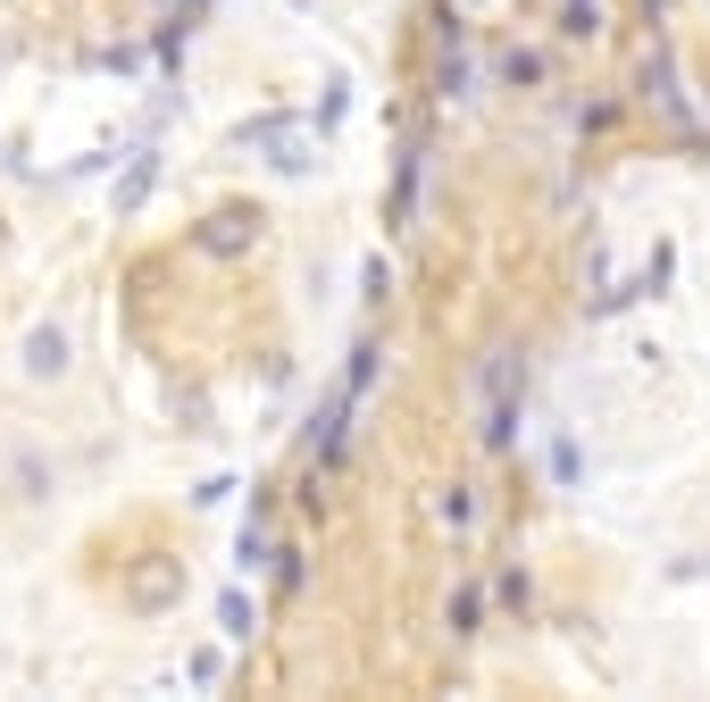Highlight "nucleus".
<instances>
[{
  "mask_svg": "<svg viewBox=\"0 0 710 702\" xmlns=\"http://www.w3.org/2000/svg\"><path fill=\"white\" fill-rule=\"evenodd\" d=\"M519 352H493L485 360V452H510V436H519V401H510V385H519Z\"/></svg>",
  "mask_w": 710,
  "mask_h": 702,
  "instance_id": "1",
  "label": "nucleus"
},
{
  "mask_svg": "<svg viewBox=\"0 0 710 702\" xmlns=\"http://www.w3.org/2000/svg\"><path fill=\"white\" fill-rule=\"evenodd\" d=\"M251 143H268V151H276V168H284V176H301V168H310V151H301V134L284 126V117H268V126H251Z\"/></svg>",
  "mask_w": 710,
  "mask_h": 702,
  "instance_id": "2",
  "label": "nucleus"
},
{
  "mask_svg": "<svg viewBox=\"0 0 710 702\" xmlns=\"http://www.w3.org/2000/svg\"><path fill=\"white\" fill-rule=\"evenodd\" d=\"M59 360H67V343H59L51 326H42V335L25 343V368H34V377H59Z\"/></svg>",
  "mask_w": 710,
  "mask_h": 702,
  "instance_id": "3",
  "label": "nucleus"
},
{
  "mask_svg": "<svg viewBox=\"0 0 710 702\" xmlns=\"http://www.w3.org/2000/svg\"><path fill=\"white\" fill-rule=\"evenodd\" d=\"M435 518H443V527H468V518H477V502H468V485H443V494H435Z\"/></svg>",
  "mask_w": 710,
  "mask_h": 702,
  "instance_id": "4",
  "label": "nucleus"
},
{
  "mask_svg": "<svg viewBox=\"0 0 710 702\" xmlns=\"http://www.w3.org/2000/svg\"><path fill=\"white\" fill-rule=\"evenodd\" d=\"M218 619H226V636H234V645L251 636V603H243V594H226V603H218Z\"/></svg>",
  "mask_w": 710,
  "mask_h": 702,
  "instance_id": "5",
  "label": "nucleus"
},
{
  "mask_svg": "<svg viewBox=\"0 0 710 702\" xmlns=\"http://www.w3.org/2000/svg\"><path fill=\"white\" fill-rule=\"evenodd\" d=\"M451 636H477V586L451 594Z\"/></svg>",
  "mask_w": 710,
  "mask_h": 702,
  "instance_id": "6",
  "label": "nucleus"
},
{
  "mask_svg": "<svg viewBox=\"0 0 710 702\" xmlns=\"http://www.w3.org/2000/svg\"><path fill=\"white\" fill-rule=\"evenodd\" d=\"M234 560H243V569H268L276 552H268V535H260V527H243V544H234Z\"/></svg>",
  "mask_w": 710,
  "mask_h": 702,
  "instance_id": "7",
  "label": "nucleus"
},
{
  "mask_svg": "<svg viewBox=\"0 0 710 702\" xmlns=\"http://www.w3.org/2000/svg\"><path fill=\"white\" fill-rule=\"evenodd\" d=\"M201 243H209V251H234V243H243V218H209Z\"/></svg>",
  "mask_w": 710,
  "mask_h": 702,
  "instance_id": "8",
  "label": "nucleus"
},
{
  "mask_svg": "<svg viewBox=\"0 0 710 702\" xmlns=\"http://www.w3.org/2000/svg\"><path fill=\"white\" fill-rule=\"evenodd\" d=\"M561 34H594V0H568V9H561Z\"/></svg>",
  "mask_w": 710,
  "mask_h": 702,
  "instance_id": "9",
  "label": "nucleus"
}]
</instances>
